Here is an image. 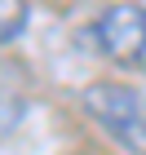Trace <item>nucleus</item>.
<instances>
[{"instance_id":"f03ea898","label":"nucleus","mask_w":146,"mask_h":155,"mask_svg":"<svg viewBox=\"0 0 146 155\" xmlns=\"http://www.w3.org/2000/svg\"><path fill=\"white\" fill-rule=\"evenodd\" d=\"M84 36L102 58L120 62V67H137V62H146V9L142 5H111L89 22Z\"/></svg>"},{"instance_id":"f257e3e1","label":"nucleus","mask_w":146,"mask_h":155,"mask_svg":"<svg viewBox=\"0 0 146 155\" xmlns=\"http://www.w3.org/2000/svg\"><path fill=\"white\" fill-rule=\"evenodd\" d=\"M80 107L111 142H120L128 155H146V97L137 89L97 80L80 93Z\"/></svg>"},{"instance_id":"7ed1b4c3","label":"nucleus","mask_w":146,"mask_h":155,"mask_svg":"<svg viewBox=\"0 0 146 155\" xmlns=\"http://www.w3.org/2000/svg\"><path fill=\"white\" fill-rule=\"evenodd\" d=\"M27 22H31V9H27V5H18V0H0V49L13 45V40L22 36Z\"/></svg>"}]
</instances>
